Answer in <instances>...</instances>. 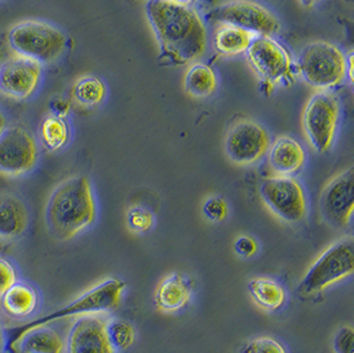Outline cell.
I'll return each mask as SVG.
<instances>
[{"mask_svg":"<svg viewBox=\"0 0 354 353\" xmlns=\"http://www.w3.org/2000/svg\"><path fill=\"white\" fill-rule=\"evenodd\" d=\"M146 17L156 35L161 62L171 65L193 64L207 47V30L192 6L170 0H147Z\"/></svg>","mask_w":354,"mask_h":353,"instance_id":"6da1fadb","label":"cell"},{"mask_svg":"<svg viewBox=\"0 0 354 353\" xmlns=\"http://www.w3.org/2000/svg\"><path fill=\"white\" fill-rule=\"evenodd\" d=\"M97 205L91 181L72 176L62 181L49 194L44 221L49 235L59 242L77 237L95 224Z\"/></svg>","mask_w":354,"mask_h":353,"instance_id":"7a4b0ae2","label":"cell"},{"mask_svg":"<svg viewBox=\"0 0 354 353\" xmlns=\"http://www.w3.org/2000/svg\"><path fill=\"white\" fill-rule=\"evenodd\" d=\"M124 289H125L124 282L114 278L106 279L96 284L95 287L81 293L80 296L73 299L71 303L20 325L14 331V335L11 336L10 343H7V347L14 348L19 337L36 327L49 325L55 321L63 320L68 318L97 316L98 314L109 312L120 305Z\"/></svg>","mask_w":354,"mask_h":353,"instance_id":"3957f363","label":"cell"},{"mask_svg":"<svg viewBox=\"0 0 354 353\" xmlns=\"http://www.w3.org/2000/svg\"><path fill=\"white\" fill-rule=\"evenodd\" d=\"M8 46L20 56L46 65L55 63L66 49L64 31L48 21L27 19L14 24L7 35Z\"/></svg>","mask_w":354,"mask_h":353,"instance_id":"277c9868","label":"cell"},{"mask_svg":"<svg viewBox=\"0 0 354 353\" xmlns=\"http://www.w3.org/2000/svg\"><path fill=\"white\" fill-rule=\"evenodd\" d=\"M345 53L337 46L317 40L306 46L297 60V71L310 88L322 92L345 80Z\"/></svg>","mask_w":354,"mask_h":353,"instance_id":"5b68a950","label":"cell"},{"mask_svg":"<svg viewBox=\"0 0 354 353\" xmlns=\"http://www.w3.org/2000/svg\"><path fill=\"white\" fill-rule=\"evenodd\" d=\"M354 270V242L348 237L330 244L303 276L299 291L316 293L351 276Z\"/></svg>","mask_w":354,"mask_h":353,"instance_id":"8992f818","label":"cell"},{"mask_svg":"<svg viewBox=\"0 0 354 353\" xmlns=\"http://www.w3.org/2000/svg\"><path fill=\"white\" fill-rule=\"evenodd\" d=\"M341 114L337 96L322 91L306 101L303 111V129L309 145L317 153L328 152L335 143Z\"/></svg>","mask_w":354,"mask_h":353,"instance_id":"52a82bcc","label":"cell"},{"mask_svg":"<svg viewBox=\"0 0 354 353\" xmlns=\"http://www.w3.org/2000/svg\"><path fill=\"white\" fill-rule=\"evenodd\" d=\"M207 19L242 28L255 36H274L281 28L274 12L254 0H231L219 4L209 11Z\"/></svg>","mask_w":354,"mask_h":353,"instance_id":"ba28073f","label":"cell"},{"mask_svg":"<svg viewBox=\"0 0 354 353\" xmlns=\"http://www.w3.org/2000/svg\"><path fill=\"white\" fill-rule=\"evenodd\" d=\"M245 53L248 64L267 87L293 80L290 52L272 36H255Z\"/></svg>","mask_w":354,"mask_h":353,"instance_id":"9c48e42d","label":"cell"},{"mask_svg":"<svg viewBox=\"0 0 354 353\" xmlns=\"http://www.w3.org/2000/svg\"><path fill=\"white\" fill-rule=\"evenodd\" d=\"M40 150L32 133L23 127H7L0 136V174L8 178L27 176L36 168Z\"/></svg>","mask_w":354,"mask_h":353,"instance_id":"30bf717a","label":"cell"},{"mask_svg":"<svg viewBox=\"0 0 354 353\" xmlns=\"http://www.w3.org/2000/svg\"><path fill=\"white\" fill-rule=\"evenodd\" d=\"M259 195L266 208L281 221L296 224L306 218V193L292 176L267 178L259 188Z\"/></svg>","mask_w":354,"mask_h":353,"instance_id":"8fae6325","label":"cell"},{"mask_svg":"<svg viewBox=\"0 0 354 353\" xmlns=\"http://www.w3.org/2000/svg\"><path fill=\"white\" fill-rule=\"evenodd\" d=\"M268 130L254 120H239L228 129L225 150L228 160L239 166L254 165L261 160L270 149Z\"/></svg>","mask_w":354,"mask_h":353,"instance_id":"7c38bea8","label":"cell"},{"mask_svg":"<svg viewBox=\"0 0 354 353\" xmlns=\"http://www.w3.org/2000/svg\"><path fill=\"white\" fill-rule=\"evenodd\" d=\"M322 218L336 228H346L353 215V168L333 176L322 189L320 195Z\"/></svg>","mask_w":354,"mask_h":353,"instance_id":"4fadbf2b","label":"cell"},{"mask_svg":"<svg viewBox=\"0 0 354 353\" xmlns=\"http://www.w3.org/2000/svg\"><path fill=\"white\" fill-rule=\"evenodd\" d=\"M43 78V66L14 55L0 65V95L24 101L36 93Z\"/></svg>","mask_w":354,"mask_h":353,"instance_id":"5bb4252c","label":"cell"},{"mask_svg":"<svg viewBox=\"0 0 354 353\" xmlns=\"http://www.w3.org/2000/svg\"><path fill=\"white\" fill-rule=\"evenodd\" d=\"M64 352L113 353L105 332V321L98 316L77 318L69 328Z\"/></svg>","mask_w":354,"mask_h":353,"instance_id":"9a60e30c","label":"cell"},{"mask_svg":"<svg viewBox=\"0 0 354 353\" xmlns=\"http://www.w3.org/2000/svg\"><path fill=\"white\" fill-rule=\"evenodd\" d=\"M31 225V211L24 198L14 192H0V242L21 239Z\"/></svg>","mask_w":354,"mask_h":353,"instance_id":"2e32d148","label":"cell"},{"mask_svg":"<svg viewBox=\"0 0 354 353\" xmlns=\"http://www.w3.org/2000/svg\"><path fill=\"white\" fill-rule=\"evenodd\" d=\"M41 307V293L31 282L19 279L17 283L0 298V311L8 319L28 320Z\"/></svg>","mask_w":354,"mask_h":353,"instance_id":"e0dca14e","label":"cell"},{"mask_svg":"<svg viewBox=\"0 0 354 353\" xmlns=\"http://www.w3.org/2000/svg\"><path fill=\"white\" fill-rule=\"evenodd\" d=\"M306 163V150L290 136H280L270 145L268 165L276 176L297 174Z\"/></svg>","mask_w":354,"mask_h":353,"instance_id":"ac0fdd59","label":"cell"},{"mask_svg":"<svg viewBox=\"0 0 354 353\" xmlns=\"http://www.w3.org/2000/svg\"><path fill=\"white\" fill-rule=\"evenodd\" d=\"M15 347L20 353H64L65 341L57 331L41 325L23 334Z\"/></svg>","mask_w":354,"mask_h":353,"instance_id":"d6986e66","label":"cell"},{"mask_svg":"<svg viewBox=\"0 0 354 353\" xmlns=\"http://www.w3.org/2000/svg\"><path fill=\"white\" fill-rule=\"evenodd\" d=\"M156 305L165 312L182 309L190 300V289L182 276L173 273L166 276L156 289Z\"/></svg>","mask_w":354,"mask_h":353,"instance_id":"ffe728a7","label":"cell"},{"mask_svg":"<svg viewBox=\"0 0 354 353\" xmlns=\"http://www.w3.org/2000/svg\"><path fill=\"white\" fill-rule=\"evenodd\" d=\"M252 300L266 311H277L286 303V291L271 278H254L248 283Z\"/></svg>","mask_w":354,"mask_h":353,"instance_id":"44dd1931","label":"cell"},{"mask_svg":"<svg viewBox=\"0 0 354 353\" xmlns=\"http://www.w3.org/2000/svg\"><path fill=\"white\" fill-rule=\"evenodd\" d=\"M254 37L242 28L222 24L214 35V48L222 56H236L248 49Z\"/></svg>","mask_w":354,"mask_h":353,"instance_id":"7402d4cb","label":"cell"},{"mask_svg":"<svg viewBox=\"0 0 354 353\" xmlns=\"http://www.w3.org/2000/svg\"><path fill=\"white\" fill-rule=\"evenodd\" d=\"M218 88V79L214 69L207 64L193 63L185 76V89L195 98H207Z\"/></svg>","mask_w":354,"mask_h":353,"instance_id":"603a6c76","label":"cell"},{"mask_svg":"<svg viewBox=\"0 0 354 353\" xmlns=\"http://www.w3.org/2000/svg\"><path fill=\"white\" fill-rule=\"evenodd\" d=\"M71 138L69 124L63 117L49 113L40 125V140L46 150L59 152L66 146Z\"/></svg>","mask_w":354,"mask_h":353,"instance_id":"cb8c5ba5","label":"cell"},{"mask_svg":"<svg viewBox=\"0 0 354 353\" xmlns=\"http://www.w3.org/2000/svg\"><path fill=\"white\" fill-rule=\"evenodd\" d=\"M72 97L82 108H96L106 97V87L96 76H81L73 84Z\"/></svg>","mask_w":354,"mask_h":353,"instance_id":"d4e9b609","label":"cell"},{"mask_svg":"<svg viewBox=\"0 0 354 353\" xmlns=\"http://www.w3.org/2000/svg\"><path fill=\"white\" fill-rule=\"evenodd\" d=\"M105 332L113 351L128 350L134 343L136 332L133 325L128 321L120 320V319L105 321Z\"/></svg>","mask_w":354,"mask_h":353,"instance_id":"484cf974","label":"cell"},{"mask_svg":"<svg viewBox=\"0 0 354 353\" xmlns=\"http://www.w3.org/2000/svg\"><path fill=\"white\" fill-rule=\"evenodd\" d=\"M20 279L17 263L10 257L0 255V298Z\"/></svg>","mask_w":354,"mask_h":353,"instance_id":"4316f807","label":"cell"},{"mask_svg":"<svg viewBox=\"0 0 354 353\" xmlns=\"http://www.w3.org/2000/svg\"><path fill=\"white\" fill-rule=\"evenodd\" d=\"M127 221H128L130 230H133L136 233H146L147 230L151 228V226L154 224L153 214L140 206L131 208L128 211Z\"/></svg>","mask_w":354,"mask_h":353,"instance_id":"83f0119b","label":"cell"},{"mask_svg":"<svg viewBox=\"0 0 354 353\" xmlns=\"http://www.w3.org/2000/svg\"><path fill=\"white\" fill-rule=\"evenodd\" d=\"M203 214L211 222H221L228 214L227 202L221 197H211L203 205Z\"/></svg>","mask_w":354,"mask_h":353,"instance_id":"f1b7e54d","label":"cell"},{"mask_svg":"<svg viewBox=\"0 0 354 353\" xmlns=\"http://www.w3.org/2000/svg\"><path fill=\"white\" fill-rule=\"evenodd\" d=\"M243 353H287L284 347L271 337H259L251 341Z\"/></svg>","mask_w":354,"mask_h":353,"instance_id":"f546056e","label":"cell"},{"mask_svg":"<svg viewBox=\"0 0 354 353\" xmlns=\"http://www.w3.org/2000/svg\"><path fill=\"white\" fill-rule=\"evenodd\" d=\"M335 353H354V332L351 327L339 328L333 337Z\"/></svg>","mask_w":354,"mask_h":353,"instance_id":"4dcf8cb0","label":"cell"},{"mask_svg":"<svg viewBox=\"0 0 354 353\" xmlns=\"http://www.w3.org/2000/svg\"><path fill=\"white\" fill-rule=\"evenodd\" d=\"M234 250L238 255L243 257H250L257 254L258 251V243L247 235H243L241 238H238L235 243H234Z\"/></svg>","mask_w":354,"mask_h":353,"instance_id":"1f68e13d","label":"cell"},{"mask_svg":"<svg viewBox=\"0 0 354 353\" xmlns=\"http://www.w3.org/2000/svg\"><path fill=\"white\" fill-rule=\"evenodd\" d=\"M71 101L68 98L62 96L53 97L49 102V109L50 113L55 114V116H59V117H63L65 118L69 112H71Z\"/></svg>","mask_w":354,"mask_h":353,"instance_id":"d6a6232c","label":"cell"},{"mask_svg":"<svg viewBox=\"0 0 354 353\" xmlns=\"http://www.w3.org/2000/svg\"><path fill=\"white\" fill-rule=\"evenodd\" d=\"M345 79L352 84L353 82V53L351 52L346 56V62H345Z\"/></svg>","mask_w":354,"mask_h":353,"instance_id":"836d02e7","label":"cell"},{"mask_svg":"<svg viewBox=\"0 0 354 353\" xmlns=\"http://www.w3.org/2000/svg\"><path fill=\"white\" fill-rule=\"evenodd\" d=\"M7 127H8L7 116H6V113L3 112V111L0 109V136L3 134V132L7 129Z\"/></svg>","mask_w":354,"mask_h":353,"instance_id":"e575fe53","label":"cell"},{"mask_svg":"<svg viewBox=\"0 0 354 353\" xmlns=\"http://www.w3.org/2000/svg\"><path fill=\"white\" fill-rule=\"evenodd\" d=\"M4 347H6L4 329H3V325H1V321H0V353H3V351H4Z\"/></svg>","mask_w":354,"mask_h":353,"instance_id":"d590c367","label":"cell"},{"mask_svg":"<svg viewBox=\"0 0 354 353\" xmlns=\"http://www.w3.org/2000/svg\"><path fill=\"white\" fill-rule=\"evenodd\" d=\"M304 7H313L316 3H319L320 0H299Z\"/></svg>","mask_w":354,"mask_h":353,"instance_id":"8d00e7d4","label":"cell"},{"mask_svg":"<svg viewBox=\"0 0 354 353\" xmlns=\"http://www.w3.org/2000/svg\"><path fill=\"white\" fill-rule=\"evenodd\" d=\"M170 1H174L178 4H183V6H192L194 3H196V0H170Z\"/></svg>","mask_w":354,"mask_h":353,"instance_id":"74e56055","label":"cell"},{"mask_svg":"<svg viewBox=\"0 0 354 353\" xmlns=\"http://www.w3.org/2000/svg\"><path fill=\"white\" fill-rule=\"evenodd\" d=\"M218 1L219 0H205V3H207L209 6H215V4H218Z\"/></svg>","mask_w":354,"mask_h":353,"instance_id":"f35d334b","label":"cell"},{"mask_svg":"<svg viewBox=\"0 0 354 353\" xmlns=\"http://www.w3.org/2000/svg\"><path fill=\"white\" fill-rule=\"evenodd\" d=\"M346 1H352V0H346Z\"/></svg>","mask_w":354,"mask_h":353,"instance_id":"ab89813d","label":"cell"}]
</instances>
